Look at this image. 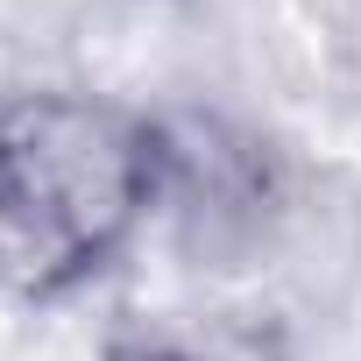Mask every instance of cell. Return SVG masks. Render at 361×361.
Segmentation results:
<instances>
[{
  "label": "cell",
  "mask_w": 361,
  "mask_h": 361,
  "mask_svg": "<svg viewBox=\"0 0 361 361\" xmlns=\"http://www.w3.org/2000/svg\"><path fill=\"white\" fill-rule=\"evenodd\" d=\"M149 361H163V354H149Z\"/></svg>",
  "instance_id": "7a4b0ae2"
},
{
  "label": "cell",
  "mask_w": 361,
  "mask_h": 361,
  "mask_svg": "<svg viewBox=\"0 0 361 361\" xmlns=\"http://www.w3.org/2000/svg\"><path fill=\"white\" fill-rule=\"evenodd\" d=\"M156 135L121 106L29 92L0 106V290L57 298L156 199Z\"/></svg>",
  "instance_id": "6da1fadb"
}]
</instances>
